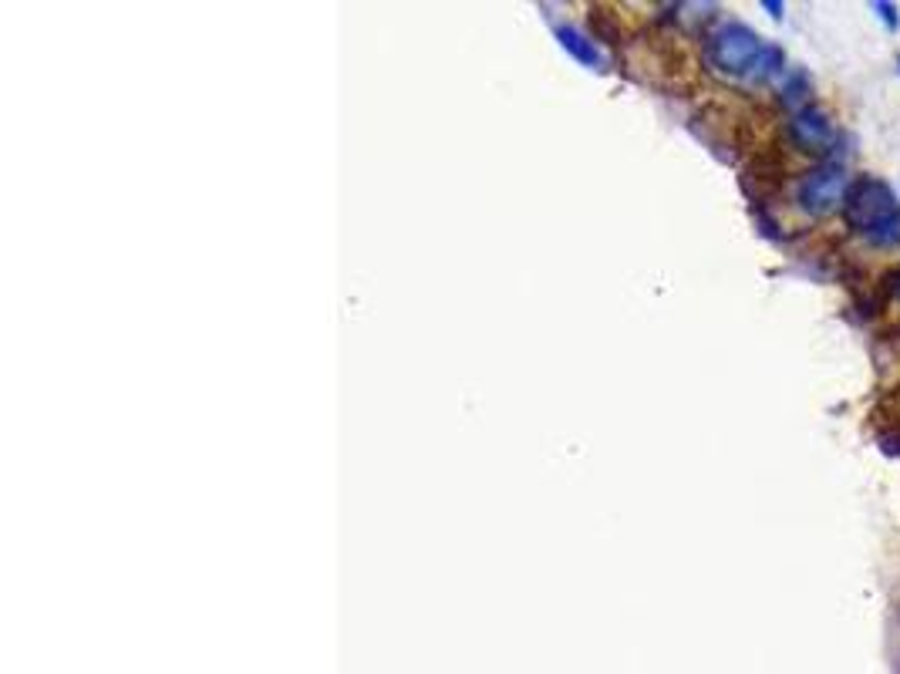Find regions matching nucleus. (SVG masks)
I'll list each match as a JSON object with an SVG mask.
<instances>
[{
    "mask_svg": "<svg viewBox=\"0 0 900 674\" xmlns=\"http://www.w3.org/2000/svg\"><path fill=\"white\" fill-rule=\"evenodd\" d=\"M755 54V38L749 31H725L719 44V65L725 68H742Z\"/></svg>",
    "mask_w": 900,
    "mask_h": 674,
    "instance_id": "20e7f679",
    "label": "nucleus"
},
{
    "mask_svg": "<svg viewBox=\"0 0 900 674\" xmlns=\"http://www.w3.org/2000/svg\"><path fill=\"white\" fill-rule=\"evenodd\" d=\"M790 139L800 152H823L827 146H833L837 132H833V122L823 108L807 105L790 119Z\"/></svg>",
    "mask_w": 900,
    "mask_h": 674,
    "instance_id": "7ed1b4c3",
    "label": "nucleus"
},
{
    "mask_svg": "<svg viewBox=\"0 0 900 674\" xmlns=\"http://www.w3.org/2000/svg\"><path fill=\"white\" fill-rule=\"evenodd\" d=\"M873 11H880V18L887 21V28H897V24H900V21H897V14H893V8H890V4H883V0H877Z\"/></svg>",
    "mask_w": 900,
    "mask_h": 674,
    "instance_id": "39448f33",
    "label": "nucleus"
},
{
    "mask_svg": "<svg viewBox=\"0 0 900 674\" xmlns=\"http://www.w3.org/2000/svg\"><path fill=\"white\" fill-rule=\"evenodd\" d=\"M883 297H897L900 300V270H893L887 277V287H883Z\"/></svg>",
    "mask_w": 900,
    "mask_h": 674,
    "instance_id": "423d86ee",
    "label": "nucleus"
},
{
    "mask_svg": "<svg viewBox=\"0 0 900 674\" xmlns=\"http://www.w3.org/2000/svg\"><path fill=\"white\" fill-rule=\"evenodd\" d=\"M847 189H850V176H847V166L840 162H823L817 169H810L800 182V206L803 212L810 216H830L837 209H843V199H847Z\"/></svg>",
    "mask_w": 900,
    "mask_h": 674,
    "instance_id": "f03ea898",
    "label": "nucleus"
},
{
    "mask_svg": "<svg viewBox=\"0 0 900 674\" xmlns=\"http://www.w3.org/2000/svg\"><path fill=\"white\" fill-rule=\"evenodd\" d=\"M843 222L850 234L877 250L900 247V199L877 176H860L850 182L843 199Z\"/></svg>",
    "mask_w": 900,
    "mask_h": 674,
    "instance_id": "f257e3e1",
    "label": "nucleus"
}]
</instances>
